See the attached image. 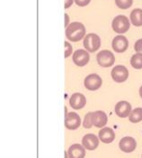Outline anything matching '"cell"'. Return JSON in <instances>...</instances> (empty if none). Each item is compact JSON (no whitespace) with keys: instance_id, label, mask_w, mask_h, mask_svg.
Masks as SVG:
<instances>
[{"instance_id":"20","label":"cell","mask_w":142,"mask_h":158,"mask_svg":"<svg viewBox=\"0 0 142 158\" xmlns=\"http://www.w3.org/2000/svg\"><path fill=\"white\" fill-rule=\"evenodd\" d=\"M133 0H115V4L120 9H128L132 6Z\"/></svg>"},{"instance_id":"16","label":"cell","mask_w":142,"mask_h":158,"mask_svg":"<svg viewBox=\"0 0 142 158\" xmlns=\"http://www.w3.org/2000/svg\"><path fill=\"white\" fill-rule=\"evenodd\" d=\"M85 148L79 144H74L70 146L68 151L69 158H84L85 156Z\"/></svg>"},{"instance_id":"15","label":"cell","mask_w":142,"mask_h":158,"mask_svg":"<svg viewBox=\"0 0 142 158\" xmlns=\"http://www.w3.org/2000/svg\"><path fill=\"white\" fill-rule=\"evenodd\" d=\"M98 137L103 143L111 144L115 138V133L111 127H103L98 133Z\"/></svg>"},{"instance_id":"17","label":"cell","mask_w":142,"mask_h":158,"mask_svg":"<svg viewBox=\"0 0 142 158\" xmlns=\"http://www.w3.org/2000/svg\"><path fill=\"white\" fill-rule=\"evenodd\" d=\"M130 22L135 26H141L142 25V9L136 8L130 13Z\"/></svg>"},{"instance_id":"25","label":"cell","mask_w":142,"mask_h":158,"mask_svg":"<svg viewBox=\"0 0 142 158\" xmlns=\"http://www.w3.org/2000/svg\"><path fill=\"white\" fill-rule=\"evenodd\" d=\"M73 2H74V0H65V8L66 9L69 8L71 6H72Z\"/></svg>"},{"instance_id":"12","label":"cell","mask_w":142,"mask_h":158,"mask_svg":"<svg viewBox=\"0 0 142 158\" xmlns=\"http://www.w3.org/2000/svg\"><path fill=\"white\" fill-rule=\"evenodd\" d=\"M82 146L89 151L95 150L99 146V137L95 134H86L82 138Z\"/></svg>"},{"instance_id":"19","label":"cell","mask_w":142,"mask_h":158,"mask_svg":"<svg viewBox=\"0 0 142 158\" xmlns=\"http://www.w3.org/2000/svg\"><path fill=\"white\" fill-rule=\"evenodd\" d=\"M130 64L134 69H142V53H135L130 59Z\"/></svg>"},{"instance_id":"22","label":"cell","mask_w":142,"mask_h":158,"mask_svg":"<svg viewBox=\"0 0 142 158\" xmlns=\"http://www.w3.org/2000/svg\"><path fill=\"white\" fill-rule=\"evenodd\" d=\"M64 44H65V58H68L69 57L73 52V49H72V46L69 43H68L67 41L64 42Z\"/></svg>"},{"instance_id":"14","label":"cell","mask_w":142,"mask_h":158,"mask_svg":"<svg viewBox=\"0 0 142 158\" xmlns=\"http://www.w3.org/2000/svg\"><path fill=\"white\" fill-rule=\"evenodd\" d=\"M69 104L74 110H81L86 104V98L81 93H74L69 98Z\"/></svg>"},{"instance_id":"13","label":"cell","mask_w":142,"mask_h":158,"mask_svg":"<svg viewBox=\"0 0 142 158\" xmlns=\"http://www.w3.org/2000/svg\"><path fill=\"white\" fill-rule=\"evenodd\" d=\"M107 115L102 110H97L92 112V123L95 127L103 128L107 124Z\"/></svg>"},{"instance_id":"26","label":"cell","mask_w":142,"mask_h":158,"mask_svg":"<svg viewBox=\"0 0 142 158\" xmlns=\"http://www.w3.org/2000/svg\"><path fill=\"white\" fill-rule=\"evenodd\" d=\"M64 15H65V27L67 28L69 26L68 24H69V16L68 15V14H65Z\"/></svg>"},{"instance_id":"23","label":"cell","mask_w":142,"mask_h":158,"mask_svg":"<svg viewBox=\"0 0 142 158\" xmlns=\"http://www.w3.org/2000/svg\"><path fill=\"white\" fill-rule=\"evenodd\" d=\"M134 50L138 53H142V39H139L135 44H134Z\"/></svg>"},{"instance_id":"2","label":"cell","mask_w":142,"mask_h":158,"mask_svg":"<svg viewBox=\"0 0 142 158\" xmlns=\"http://www.w3.org/2000/svg\"><path fill=\"white\" fill-rule=\"evenodd\" d=\"M112 30L118 34H124L126 33L130 27V23L129 18L125 15H117L112 23Z\"/></svg>"},{"instance_id":"18","label":"cell","mask_w":142,"mask_h":158,"mask_svg":"<svg viewBox=\"0 0 142 158\" xmlns=\"http://www.w3.org/2000/svg\"><path fill=\"white\" fill-rule=\"evenodd\" d=\"M129 120L131 123H139L142 121V108H136L132 110L129 116Z\"/></svg>"},{"instance_id":"5","label":"cell","mask_w":142,"mask_h":158,"mask_svg":"<svg viewBox=\"0 0 142 158\" xmlns=\"http://www.w3.org/2000/svg\"><path fill=\"white\" fill-rule=\"evenodd\" d=\"M111 75H112V80L115 82L121 83V82H124L128 80L129 71L123 65H117V66L113 67V69L112 70Z\"/></svg>"},{"instance_id":"7","label":"cell","mask_w":142,"mask_h":158,"mask_svg":"<svg viewBox=\"0 0 142 158\" xmlns=\"http://www.w3.org/2000/svg\"><path fill=\"white\" fill-rule=\"evenodd\" d=\"M65 127L69 130H76L81 125V118L76 112H69L65 116Z\"/></svg>"},{"instance_id":"11","label":"cell","mask_w":142,"mask_h":158,"mask_svg":"<svg viewBox=\"0 0 142 158\" xmlns=\"http://www.w3.org/2000/svg\"><path fill=\"white\" fill-rule=\"evenodd\" d=\"M112 49L119 53L124 52L129 47V42L128 39L123 35H118L114 37L112 43Z\"/></svg>"},{"instance_id":"1","label":"cell","mask_w":142,"mask_h":158,"mask_svg":"<svg viewBox=\"0 0 142 158\" xmlns=\"http://www.w3.org/2000/svg\"><path fill=\"white\" fill-rule=\"evenodd\" d=\"M85 35V28L82 23L74 22L66 28V36L71 42H78Z\"/></svg>"},{"instance_id":"10","label":"cell","mask_w":142,"mask_h":158,"mask_svg":"<svg viewBox=\"0 0 142 158\" xmlns=\"http://www.w3.org/2000/svg\"><path fill=\"white\" fill-rule=\"evenodd\" d=\"M115 113L118 116L119 118H124L130 116V114L131 113V105L130 102L125 101V100H121L118 102L115 105Z\"/></svg>"},{"instance_id":"4","label":"cell","mask_w":142,"mask_h":158,"mask_svg":"<svg viewBox=\"0 0 142 158\" xmlns=\"http://www.w3.org/2000/svg\"><path fill=\"white\" fill-rule=\"evenodd\" d=\"M84 46L89 52H95L101 46V39L96 34H88L84 39Z\"/></svg>"},{"instance_id":"9","label":"cell","mask_w":142,"mask_h":158,"mask_svg":"<svg viewBox=\"0 0 142 158\" xmlns=\"http://www.w3.org/2000/svg\"><path fill=\"white\" fill-rule=\"evenodd\" d=\"M119 147L124 153H131L136 149L137 142L131 136H124L120 140Z\"/></svg>"},{"instance_id":"3","label":"cell","mask_w":142,"mask_h":158,"mask_svg":"<svg viewBox=\"0 0 142 158\" xmlns=\"http://www.w3.org/2000/svg\"><path fill=\"white\" fill-rule=\"evenodd\" d=\"M96 60L100 66H102L104 68H108V67H111L113 65V63L115 61V57L111 51L104 50V51H101L98 52V54L96 56Z\"/></svg>"},{"instance_id":"8","label":"cell","mask_w":142,"mask_h":158,"mask_svg":"<svg viewBox=\"0 0 142 158\" xmlns=\"http://www.w3.org/2000/svg\"><path fill=\"white\" fill-rule=\"evenodd\" d=\"M90 60V56L88 52L85 50H77L73 53V61L74 63L78 67H84L85 66Z\"/></svg>"},{"instance_id":"6","label":"cell","mask_w":142,"mask_h":158,"mask_svg":"<svg viewBox=\"0 0 142 158\" xmlns=\"http://www.w3.org/2000/svg\"><path fill=\"white\" fill-rule=\"evenodd\" d=\"M84 84L87 89L94 91V90H97L98 89L101 88V86L103 84V80L98 74L92 73L85 77Z\"/></svg>"},{"instance_id":"21","label":"cell","mask_w":142,"mask_h":158,"mask_svg":"<svg viewBox=\"0 0 142 158\" xmlns=\"http://www.w3.org/2000/svg\"><path fill=\"white\" fill-rule=\"evenodd\" d=\"M83 127L85 128H91L93 127V123H92V112H88L84 118Z\"/></svg>"},{"instance_id":"24","label":"cell","mask_w":142,"mask_h":158,"mask_svg":"<svg viewBox=\"0 0 142 158\" xmlns=\"http://www.w3.org/2000/svg\"><path fill=\"white\" fill-rule=\"evenodd\" d=\"M91 0H75V3L78 6H85L90 3Z\"/></svg>"},{"instance_id":"27","label":"cell","mask_w":142,"mask_h":158,"mask_svg":"<svg viewBox=\"0 0 142 158\" xmlns=\"http://www.w3.org/2000/svg\"><path fill=\"white\" fill-rule=\"evenodd\" d=\"M140 98H142V86L140 88Z\"/></svg>"}]
</instances>
